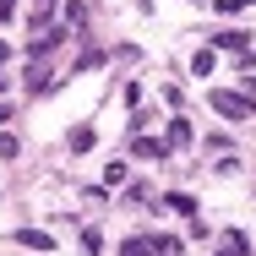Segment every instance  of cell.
Listing matches in <instances>:
<instances>
[{
	"label": "cell",
	"mask_w": 256,
	"mask_h": 256,
	"mask_svg": "<svg viewBox=\"0 0 256 256\" xmlns=\"http://www.w3.org/2000/svg\"><path fill=\"white\" fill-rule=\"evenodd\" d=\"M212 109L224 120H251L256 114V93H229V88H212Z\"/></svg>",
	"instance_id": "6da1fadb"
},
{
	"label": "cell",
	"mask_w": 256,
	"mask_h": 256,
	"mask_svg": "<svg viewBox=\"0 0 256 256\" xmlns=\"http://www.w3.org/2000/svg\"><path fill=\"white\" fill-rule=\"evenodd\" d=\"M131 153H136V158H164V153H169V142H153V136H136V142H131Z\"/></svg>",
	"instance_id": "7a4b0ae2"
},
{
	"label": "cell",
	"mask_w": 256,
	"mask_h": 256,
	"mask_svg": "<svg viewBox=\"0 0 256 256\" xmlns=\"http://www.w3.org/2000/svg\"><path fill=\"white\" fill-rule=\"evenodd\" d=\"M164 142H169V148H191V126L174 114V120H169V136H164Z\"/></svg>",
	"instance_id": "3957f363"
},
{
	"label": "cell",
	"mask_w": 256,
	"mask_h": 256,
	"mask_svg": "<svg viewBox=\"0 0 256 256\" xmlns=\"http://www.w3.org/2000/svg\"><path fill=\"white\" fill-rule=\"evenodd\" d=\"M54 16V0H33V11H28V28H44Z\"/></svg>",
	"instance_id": "277c9868"
},
{
	"label": "cell",
	"mask_w": 256,
	"mask_h": 256,
	"mask_svg": "<svg viewBox=\"0 0 256 256\" xmlns=\"http://www.w3.org/2000/svg\"><path fill=\"white\" fill-rule=\"evenodd\" d=\"M218 256H246V234H240V229H229V234H224V246H218Z\"/></svg>",
	"instance_id": "5b68a950"
},
{
	"label": "cell",
	"mask_w": 256,
	"mask_h": 256,
	"mask_svg": "<svg viewBox=\"0 0 256 256\" xmlns=\"http://www.w3.org/2000/svg\"><path fill=\"white\" fill-rule=\"evenodd\" d=\"M212 44H218V50H234V54H246V44H251V38H246V33H218Z\"/></svg>",
	"instance_id": "8992f818"
},
{
	"label": "cell",
	"mask_w": 256,
	"mask_h": 256,
	"mask_svg": "<svg viewBox=\"0 0 256 256\" xmlns=\"http://www.w3.org/2000/svg\"><path fill=\"white\" fill-rule=\"evenodd\" d=\"M22 246H33V251H50L54 240H50V234H44V229H22Z\"/></svg>",
	"instance_id": "52a82bcc"
},
{
	"label": "cell",
	"mask_w": 256,
	"mask_h": 256,
	"mask_svg": "<svg viewBox=\"0 0 256 256\" xmlns=\"http://www.w3.org/2000/svg\"><path fill=\"white\" fill-rule=\"evenodd\" d=\"M212 60H218L212 50H196V54H191V71H196V76H207V71H212Z\"/></svg>",
	"instance_id": "ba28073f"
},
{
	"label": "cell",
	"mask_w": 256,
	"mask_h": 256,
	"mask_svg": "<svg viewBox=\"0 0 256 256\" xmlns=\"http://www.w3.org/2000/svg\"><path fill=\"white\" fill-rule=\"evenodd\" d=\"M88 148H93V131L76 126V131H71V153H88Z\"/></svg>",
	"instance_id": "9c48e42d"
},
{
	"label": "cell",
	"mask_w": 256,
	"mask_h": 256,
	"mask_svg": "<svg viewBox=\"0 0 256 256\" xmlns=\"http://www.w3.org/2000/svg\"><path fill=\"white\" fill-rule=\"evenodd\" d=\"M22 153V136H11V131H0V158H16Z\"/></svg>",
	"instance_id": "30bf717a"
},
{
	"label": "cell",
	"mask_w": 256,
	"mask_h": 256,
	"mask_svg": "<svg viewBox=\"0 0 256 256\" xmlns=\"http://www.w3.org/2000/svg\"><path fill=\"white\" fill-rule=\"evenodd\" d=\"M164 202L174 207V212H186V218H196V202H191V196H180V191H174V196H164Z\"/></svg>",
	"instance_id": "8fae6325"
},
{
	"label": "cell",
	"mask_w": 256,
	"mask_h": 256,
	"mask_svg": "<svg viewBox=\"0 0 256 256\" xmlns=\"http://www.w3.org/2000/svg\"><path fill=\"white\" fill-rule=\"evenodd\" d=\"M153 251H158V256H180V240H174V234H158Z\"/></svg>",
	"instance_id": "7c38bea8"
},
{
	"label": "cell",
	"mask_w": 256,
	"mask_h": 256,
	"mask_svg": "<svg viewBox=\"0 0 256 256\" xmlns=\"http://www.w3.org/2000/svg\"><path fill=\"white\" fill-rule=\"evenodd\" d=\"M120 256H153V240H126Z\"/></svg>",
	"instance_id": "4fadbf2b"
},
{
	"label": "cell",
	"mask_w": 256,
	"mask_h": 256,
	"mask_svg": "<svg viewBox=\"0 0 256 256\" xmlns=\"http://www.w3.org/2000/svg\"><path fill=\"white\" fill-rule=\"evenodd\" d=\"M120 180H126V164H120V158H114V164H109V169H104V186H120Z\"/></svg>",
	"instance_id": "5bb4252c"
},
{
	"label": "cell",
	"mask_w": 256,
	"mask_h": 256,
	"mask_svg": "<svg viewBox=\"0 0 256 256\" xmlns=\"http://www.w3.org/2000/svg\"><path fill=\"white\" fill-rule=\"evenodd\" d=\"M98 246H104V234H98V229H88V234H82V251H88V256H98Z\"/></svg>",
	"instance_id": "9a60e30c"
},
{
	"label": "cell",
	"mask_w": 256,
	"mask_h": 256,
	"mask_svg": "<svg viewBox=\"0 0 256 256\" xmlns=\"http://www.w3.org/2000/svg\"><path fill=\"white\" fill-rule=\"evenodd\" d=\"M16 16V0H0V22H11Z\"/></svg>",
	"instance_id": "2e32d148"
},
{
	"label": "cell",
	"mask_w": 256,
	"mask_h": 256,
	"mask_svg": "<svg viewBox=\"0 0 256 256\" xmlns=\"http://www.w3.org/2000/svg\"><path fill=\"white\" fill-rule=\"evenodd\" d=\"M6 120H11V109H6V104H0V126H6Z\"/></svg>",
	"instance_id": "e0dca14e"
},
{
	"label": "cell",
	"mask_w": 256,
	"mask_h": 256,
	"mask_svg": "<svg viewBox=\"0 0 256 256\" xmlns=\"http://www.w3.org/2000/svg\"><path fill=\"white\" fill-rule=\"evenodd\" d=\"M0 60H6V38H0Z\"/></svg>",
	"instance_id": "ac0fdd59"
},
{
	"label": "cell",
	"mask_w": 256,
	"mask_h": 256,
	"mask_svg": "<svg viewBox=\"0 0 256 256\" xmlns=\"http://www.w3.org/2000/svg\"><path fill=\"white\" fill-rule=\"evenodd\" d=\"M0 88H6V76H0Z\"/></svg>",
	"instance_id": "d6986e66"
}]
</instances>
